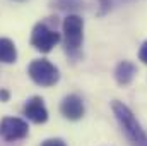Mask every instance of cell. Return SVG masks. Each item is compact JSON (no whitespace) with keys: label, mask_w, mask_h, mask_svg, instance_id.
Instances as JSON below:
<instances>
[{"label":"cell","mask_w":147,"mask_h":146,"mask_svg":"<svg viewBox=\"0 0 147 146\" xmlns=\"http://www.w3.org/2000/svg\"><path fill=\"white\" fill-rule=\"evenodd\" d=\"M17 2H21V0H17Z\"/></svg>","instance_id":"cell-13"},{"label":"cell","mask_w":147,"mask_h":146,"mask_svg":"<svg viewBox=\"0 0 147 146\" xmlns=\"http://www.w3.org/2000/svg\"><path fill=\"white\" fill-rule=\"evenodd\" d=\"M17 59L16 45L9 38H0V62L3 64H14Z\"/></svg>","instance_id":"cell-9"},{"label":"cell","mask_w":147,"mask_h":146,"mask_svg":"<svg viewBox=\"0 0 147 146\" xmlns=\"http://www.w3.org/2000/svg\"><path fill=\"white\" fill-rule=\"evenodd\" d=\"M29 132L28 124L17 117H5L0 120V138L5 141H17L26 138Z\"/></svg>","instance_id":"cell-5"},{"label":"cell","mask_w":147,"mask_h":146,"mask_svg":"<svg viewBox=\"0 0 147 146\" xmlns=\"http://www.w3.org/2000/svg\"><path fill=\"white\" fill-rule=\"evenodd\" d=\"M24 115L34 124H45L48 120V110L45 107L43 98L33 96L31 100H28L24 105Z\"/></svg>","instance_id":"cell-6"},{"label":"cell","mask_w":147,"mask_h":146,"mask_svg":"<svg viewBox=\"0 0 147 146\" xmlns=\"http://www.w3.org/2000/svg\"><path fill=\"white\" fill-rule=\"evenodd\" d=\"M135 74H137V69H135V65H134L132 62L121 60V62L116 65V69H115V79H116L118 84L127 86V84L132 83V79H134Z\"/></svg>","instance_id":"cell-8"},{"label":"cell","mask_w":147,"mask_h":146,"mask_svg":"<svg viewBox=\"0 0 147 146\" xmlns=\"http://www.w3.org/2000/svg\"><path fill=\"white\" fill-rule=\"evenodd\" d=\"M60 41V33L51 28L46 21L43 23H38L36 26L33 28V33H31V45L43 52V53H48L53 50V46Z\"/></svg>","instance_id":"cell-3"},{"label":"cell","mask_w":147,"mask_h":146,"mask_svg":"<svg viewBox=\"0 0 147 146\" xmlns=\"http://www.w3.org/2000/svg\"><path fill=\"white\" fill-rule=\"evenodd\" d=\"M28 74H29V77H31L36 84L45 86V88H50V86L57 84L58 79H60L58 69H57L51 62H48V60H45V59L33 60V62L29 64V67H28Z\"/></svg>","instance_id":"cell-2"},{"label":"cell","mask_w":147,"mask_h":146,"mask_svg":"<svg viewBox=\"0 0 147 146\" xmlns=\"http://www.w3.org/2000/svg\"><path fill=\"white\" fill-rule=\"evenodd\" d=\"M139 59H140L144 64H147V41L142 43V46H140V50H139Z\"/></svg>","instance_id":"cell-10"},{"label":"cell","mask_w":147,"mask_h":146,"mask_svg":"<svg viewBox=\"0 0 147 146\" xmlns=\"http://www.w3.org/2000/svg\"><path fill=\"white\" fill-rule=\"evenodd\" d=\"M113 113L116 117V120L121 126V131L125 132L127 139L130 141L132 146H147V134L144 129L140 127V124L137 122L135 115L132 113V110L127 105H123L121 102H113Z\"/></svg>","instance_id":"cell-1"},{"label":"cell","mask_w":147,"mask_h":146,"mask_svg":"<svg viewBox=\"0 0 147 146\" xmlns=\"http://www.w3.org/2000/svg\"><path fill=\"white\" fill-rule=\"evenodd\" d=\"M60 112L69 120H79L84 115V103L77 95H69L60 103Z\"/></svg>","instance_id":"cell-7"},{"label":"cell","mask_w":147,"mask_h":146,"mask_svg":"<svg viewBox=\"0 0 147 146\" xmlns=\"http://www.w3.org/2000/svg\"><path fill=\"white\" fill-rule=\"evenodd\" d=\"M62 29H63V40H65L67 50H70V52L79 50L80 45H82L84 21H82L79 16H75V14H69V16L63 19Z\"/></svg>","instance_id":"cell-4"},{"label":"cell","mask_w":147,"mask_h":146,"mask_svg":"<svg viewBox=\"0 0 147 146\" xmlns=\"http://www.w3.org/2000/svg\"><path fill=\"white\" fill-rule=\"evenodd\" d=\"M9 100V91L7 89H0V102H7Z\"/></svg>","instance_id":"cell-12"},{"label":"cell","mask_w":147,"mask_h":146,"mask_svg":"<svg viewBox=\"0 0 147 146\" xmlns=\"http://www.w3.org/2000/svg\"><path fill=\"white\" fill-rule=\"evenodd\" d=\"M41 146H67L62 139H46Z\"/></svg>","instance_id":"cell-11"}]
</instances>
